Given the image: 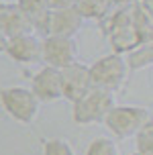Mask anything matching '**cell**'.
<instances>
[{
	"label": "cell",
	"instance_id": "obj_16",
	"mask_svg": "<svg viewBox=\"0 0 153 155\" xmlns=\"http://www.w3.org/2000/svg\"><path fill=\"white\" fill-rule=\"evenodd\" d=\"M133 137H135V145H137L139 153L153 155V120L151 118H149Z\"/></svg>",
	"mask_w": 153,
	"mask_h": 155
},
{
	"label": "cell",
	"instance_id": "obj_6",
	"mask_svg": "<svg viewBox=\"0 0 153 155\" xmlns=\"http://www.w3.org/2000/svg\"><path fill=\"white\" fill-rule=\"evenodd\" d=\"M78 61V45L74 37L43 35L41 37V63L63 70L65 65Z\"/></svg>",
	"mask_w": 153,
	"mask_h": 155
},
{
	"label": "cell",
	"instance_id": "obj_2",
	"mask_svg": "<svg viewBox=\"0 0 153 155\" xmlns=\"http://www.w3.org/2000/svg\"><path fill=\"white\" fill-rule=\"evenodd\" d=\"M115 104H116V100H115V94L112 92L92 86L82 98L72 102V118L80 127L100 124L104 120V116L108 114V110L112 108Z\"/></svg>",
	"mask_w": 153,
	"mask_h": 155
},
{
	"label": "cell",
	"instance_id": "obj_17",
	"mask_svg": "<svg viewBox=\"0 0 153 155\" xmlns=\"http://www.w3.org/2000/svg\"><path fill=\"white\" fill-rule=\"evenodd\" d=\"M43 155H78V153L68 139L53 137V139L43 141Z\"/></svg>",
	"mask_w": 153,
	"mask_h": 155
},
{
	"label": "cell",
	"instance_id": "obj_8",
	"mask_svg": "<svg viewBox=\"0 0 153 155\" xmlns=\"http://www.w3.org/2000/svg\"><path fill=\"white\" fill-rule=\"evenodd\" d=\"M4 53L15 63H21V65L41 63V35H37V33H25V35L10 37L6 41Z\"/></svg>",
	"mask_w": 153,
	"mask_h": 155
},
{
	"label": "cell",
	"instance_id": "obj_13",
	"mask_svg": "<svg viewBox=\"0 0 153 155\" xmlns=\"http://www.w3.org/2000/svg\"><path fill=\"white\" fill-rule=\"evenodd\" d=\"M122 57H125V63H127L129 71L147 70L153 63V43L151 41L149 43H141V45L133 47L131 51H127Z\"/></svg>",
	"mask_w": 153,
	"mask_h": 155
},
{
	"label": "cell",
	"instance_id": "obj_18",
	"mask_svg": "<svg viewBox=\"0 0 153 155\" xmlns=\"http://www.w3.org/2000/svg\"><path fill=\"white\" fill-rule=\"evenodd\" d=\"M47 6L55 10V8H68V6H74V0H47Z\"/></svg>",
	"mask_w": 153,
	"mask_h": 155
},
{
	"label": "cell",
	"instance_id": "obj_4",
	"mask_svg": "<svg viewBox=\"0 0 153 155\" xmlns=\"http://www.w3.org/2000/svg\"><path fill=\"white\" fill-rule=\"evenodd\" d=\"M0 106L15 123L18 124H33L39 116L41 102L35 94L23 86H6L0 88Z\"/></svg>",
	"mask_w": 153,
	"mask_h": 155
},
{
	"label": "cell",
	"instance_id": "obj_20",
	"mask_svg": "<svg viewBox=\"0 0 153 155\" xmlns=\"http://www.w3.org/2000/svg\"><path fill=\"white\" fill-rule=\"evenodd\" d=\"M6 41H8V37L0 31V53H4V49H6Z\"/></svg>",
	"mask_w": 153,
	"mask_h": 155
},
{
	"label": "cell",
	"instance_id": "obj_11",
	"mask_svg": "<svg viewBox=\"0 0 153 155\" xmlns=\"http://www.w3.org/2000/svg\"><path fill=\"white\" fill-rule=\"evenodd\" d=\"M0 31L8 39L25 33H35L16 2H0Z\"/></svg>",
	"mask_w": 153,
	"mask_h": 155
},
{
	"label": "cell",
	"instance_id": "obj_7",
	"mask_svg": "<svg viewBox=\"0 0 153 155\" xmlns=\"http://www.w3.org/2000/svg\"><path fill=\"white\" fill-rule=\"evenodd\" d=\"M59 76H61V98L63 100L76 102L92 88L90 70L86 63L80 61L69 63L63 70H59Z\"/></svg>",
	"mask_w": 153,
	"mask_h": 155
},
{
	"label": "cell",
	"instance_id": "obj_12",
	"mask_svg": "<svg viewBox=\"0 0 153 155\" xmlns=\"http://www.w3.org/2000/svg\"><path fill=\"white\" fill-rule=\"evenodd\" d=\"M16 6L21 8V12L27 16L29 25L37 35H45V25L49 18L51 8L47 6V0H16Z\"/></svg>",
	"mask_w": 153,
	"mask_h": 155
},
{
	"label": "cell",
	"instance_id": "obj_15",
	"mask_svg": "<svg viewBox=\"0 0 153 155\" xmlns=\"http://www.w3.org/2000/svg\"><path fill=\"white\" fill-rule=\"evenodd\" d=\"M86 155H121L118 147H116V141L110 137H96L88 143Z\"/></svg>",
	"mask_w": 153,
	"mask_h": 155
},
{
	"label": "cell",
	"instance_id": "obj_19",
	"mask_svg": "<svg viewBox=\"0 0 153 155\" xmlns=\"http://www.w3.org/2000/svg\"><path fill=\"white\" fill-rule=\"evenodd\" d=\"M106 2H108L112 8H122V6H129L133 0H106Z\"/></svg>",
	"mask_w": 153,
	"mask_h": 155
},
{
	"label": "cell",
	"instance_id": "obj_9",
	"mask_svg": "<svg viewBox=\"0 0 153 155\" xmlns=\"http://www.w3.org/2000/svg\"><path fill=\"white\" fill-rule=\"evenodd\" d=\"M31 92L35 94L41 104L63 100L61 98V76L59 70H55L51 65H43L41 70L35 71V76L31 78Z\"/></svg>",
	"mask_w": 153,
	"mask_h": 155
},
{
	"label": "cell",
	"instance_id": "obj_14",
	"mask_svg": "<svg viewBox=\"0 0 153 155\" xmlns=\"http://www.w3.org/2000/svg\"><path fill=\"white\" fill-rule=\"evenodd\" d=\"M74 8L84 21H96V23H100L112 10L106 0H74Z\"/></svg>",
	"mask_w": 153,
	"mask_h": 155
},
{
	"label": "cell",
	"instance_id": "obj_5",
	"mask_svg": "<svg viewBox=\"0 0 153 155\" xmlns=\"http://www.w3.org/2000/svg\"><path fill=\"white\" fill-rule=\"evenodd\" d=\"M88 70H90V80L94 88H102L112 94H116L125 86L131 74L121 53L104 55V57L96 59L92 65H88Z\"/></svg>",
	"mask_w": 153,
	"mask_h": 155
},
{
	"label": "cell",
	"instance_id": "obj_1",
	"mask_svg": "<svg viewBox=\"0 0 153 155\" xmlns=\"http://www.w3.org/2000/svg\"><path fill=\"white\" fill-rule=\"evenodd\" d=\"M133 4V2H131ZM131 4L122 8H112L102 21L100 27L106 35L108 43L112 47V53L125 55L127 51H131L133 47L141 45L143 41L139 37V33L133 27V18H131Z\"/></svg>",
	"mask_w": 153,
	"mask_h": 155
},
{
	"label": "cell",
	"instance_id": "obj_10",
	"mask_svg": "<svg viewBox=\"0 0 153 155\" xmlns=\"http://www.w3.org/2000/svg\"><path fill=\"white\" fill-rule=\"evenodd\" d=\"M84 27V18L78 15L74 6L55 8L49 12L45 25V35H57V37H76L80 29Z\"/></svg>",
	"mask_w": 153,
	"mask_h": 155
},
{
	"label": "cell",
	"instance_id": "obj_3",
	"mask_svg": "<svg viewBox=\"0 0 153 155\" xmlns=\"http://www.w3.org/2000/svg\"><path fill=\"white\" fill-rule=\"evenodd\" d=\"M151 118V110L147 106H137V104H115L104 116L102 124L112 133L116 141H127Z\"/></svg>",
	"mask_w": 153,
	"mask_h": 155
},
{
	"label": "cell",
	"instance_id": "obj_22",
	"mask_svg": "<svg viewBox=\"0 0 153 155\" xmlns=\"http://www.w3.org/2000/svg\"><path fill=\"white\" fill-rule=\"evenodd\" d=\"M0 2H2V0H0Z\"/></svg>",
	"mask_w": 153,
	"mask_h": 155
},
{
	"label": "cell",
	"instance_id": "obj_21",
	"mask_svg": "<svg viewBox=\"0 0 153 155\" xmlns=\"http://www.w3.org/2000/svg\"><path fill=\"white\" fill-rule=\"evenodd\" d=\"M131 155H145V153H139V151H135V153H131Z\"/></svg>",
	"mask_w": 153,
	"mask_h": 155
}]
</instances>
